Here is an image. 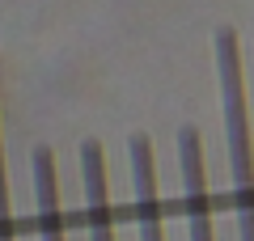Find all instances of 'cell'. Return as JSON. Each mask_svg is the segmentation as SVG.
<instances>
[{"instance_id": "obj_1", "label": "cell", "mask_w": 254, "mask_h": 241, "mask_svg": "<svg viewBox=\"0 0 254 241\" xmlns=\"http://www.w3.org/2000/svg\"><path fill=\"white\" fill-rule=\"evenodd\" d=\"M216 76H220V106L229 131V161H233V195L242 241H254V199H250V119H246V80H242V43L233 26L216 30Z\"/></svg>"}, {"instance_id": "obj_2", "label": "cell", "mask_w": 254, "mask_h": 241, "mask_svg": "<svg viewBox=\"0 0 254 241\" xmlns=\"http://www.w3.org/2000/svg\"><path fill=\"white\" fill-rule=\"evenodd\" d=\"M178 165H182L187 233H190V241H212V199H208V178H203V140L195 127L178 131Z\"/></svg>"}, {"instance_id": "obj_3", "label": "cell", "mask_w": 254, "mask_h": 241, "mask_svg": "<svg viewBox=\"0 0 254 241\" xmlns=\"http://www.w3.org/2000/svg\"><path fill=\"white\" fill-rule=\"evenodd\" d=\"M131 178H136V224L140 241H165L161 229V195H157V165H153V140L131 135Z\"/></svg>"}, {"instance_id": "obj_4", "label": "cell", "mask_w": 254, "mask_h": 241, "mask_svg": "<svg viewBox=\"0 0 254 241\" xmlns=\"http://www.w3.org/2000/svg\"><path fill=\"white\" fill-rule=\"evenodd\" d=\"M81 182H85V224L89 241H115L110 229V195H106V157L98 140L81 144Z\"/></svg>"}, {"instance_id": "obj_5", "label": "cell", "mask_w": 254, "mask_h": 241, "mask_svg": "<svg viewBox=\"0 0 254 241\" xmlns=\"http://www.w3.org/2000/svg\"><path fill=\"white\" fill-rule=\"evenodd\" d=\"M34 199H38V237L64 241V212H60V178H55V157L47 144L34 148Z\"/></svg>"}, {"instance_id": "obj_6", "label": "cell", "mask_w": 254, "mask_h": 241, "mask_svg": "<svg viewBox=\"0 0 254 241\" xmlns=\"http://www.w3.org/2000/svg\"><path fill=\"white\" fill-rule=\"evenodd\" d=\"M0 241H17V229H13V207H9V170H4V140H0Z\"/></svg>"}]
</instances>
